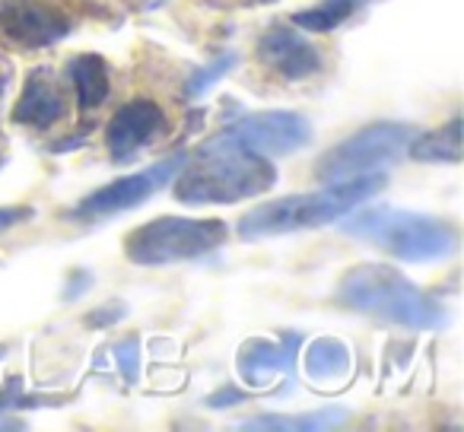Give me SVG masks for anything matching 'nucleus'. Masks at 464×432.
I'll use <instances>...</instances> for the list:
<instances>
[{
	"mask_svg": "<svg viewBox=\"0 0 464 432\" xmlns=\"http://www.w3.org/2000/svg\"><path fill=\"white\" fill-rule=\"evenodd\" d=\"M277 185V168L261 153L242 147L229 134L200 143L175 178V197L181 204H239L258 197Z\"/></svg>",
	"mask_w": 464,
	"mask_h": 432,
	"instance_id": "nucleus-1",
	"label": "nucleus"
},
{
	"mask_svg": "<svg viewBox=\"0 0 464 432\" xmlns=\"http://www.w3.org/2000/svg\"><path fill=\"white\" fill-rule=\"evenodd\" d=\"M0 166H4V156H0Z\"/></svg>",
	"mask_w": 464,
	"mask_h": 432,
	"instance_id": "nucleus-27",
	"label": "nucleus"
},
{
	"mask_svg": "<svg viewBox=\"0 0 464 432\" xmlns=\"http://www.w3.org/2000/svg\"><path fill=\"white\" fill-rule=\"evenodd\" d=\"M67 115V96L52 77V71H35L29 73L26 86H23L20 99L14 105V121L33 130H48Z\"/></svg>",
	"mask_w": 464,
	"mask_h": 432,
	"instance_id": "nucleus-12",
	"label": "nucleus"
},
{
	"mask_svg": "<svg viewBox=\"0 0 464 432\" xmlns=\"http://www.w3.org/2000/svg\"><path fill=\"white\" fill-rule=\"evenodd\" d=\"M347 235L382 248L392 258L426 264L445 261L458 252V229L449 220L426 216V213L394 210V206H366L341 223Z\"/></svg>",
	"mask_w": 464,
	"mask_h": 432,
	"instance_id": "nucleus-4",
	"label": "nucleus"
},
{
	"mask_svg": "<svg viewBox=\"0 0 464 432\" xmlns=\"http://www.w3.org/2000/svg\"><path fill=\"white\" fill-rule=\"evenodd\" d=\"M258 58L265 61L271 71H277L284 80L315 77L324 67V54L318 52V45H312L303 33L286 29V26H274L261 35Z\"/></svg>",
	"mask_w": 464,
	"mask_h": 432,
	"instance_id": "nucleus-11",
	"label": "nucleus"
},
{
	"mask_svg": "<svg viewBox=\"0 0 464 432\" xmlns=\"http://www.w3.org/2000/svg\"><path fill=\"white\" fill-rule=\"evenodd\" d=\"M115 360H118V366H121V372H124V381H130V385H134L137 375H140V343H137V341L118 343Z\"/></svg>",
	"mask_w": 464,
	"mask_h": 432,
	"instance_id": "nucleus-20",
	"label": "nucleus"
},
{
	"mask_svg": "<svg viewBox=\"0 0 464 432\" xmlns=\"http://www.w3.org/2000/svg\"><path fill=\"white\" fill-rule=\"evenodd\" d=\"M128 315V309H124V302H111L105 305V309H96L90 318H86V324L90 328H109V324H118L121 318Z\"/></svg>",
	"mask_w": 464,
	"mask_h": 432,
	"instance_id": "nucleus-21",
	"label": "nucleus"
},
{
	"mask_svg": "<svg viewBox=\"0 0 464 432\" xmlns=\"http://www.w3.org/2000/svg\"><path fill=\"white\" fill-rule=\"evenodd\" d=\"M185 159H188V153H179V156H172V159L160 162V166L147 168V172L124 175V178L99 187L96 194L80 200L73 216H77V220H109V216H118V213H124V210H134V206H140L147 197H153L162 185H169V181L179 175V168L185 166Z\"/></svg>",
	"mask_w": 464,
	"mask_h": 432,
	"instance_id": "nucleus-7",
	"label": "nucleus"
},
{
	"mask_svg": "<svg viewBox=\"0 0 464 432\" xmlns=\"http://www.w3.org/2000/svg\"><path fill=\"white\" fill-rule=\"evenodd\" d=\"M407 153L417 162H461V118H451L445 128L417 134L407 147Z\"/></svg>",
	"mask_w": 464,
	"mask_h": 432,
	"instance_id": "nucleus-15",
	"label": "nucleus"
},
{
	"mask_svg": "<svg viewBox=\"0 0 464 432\" xmlns=\"http://www.w3.org/2000/svg\"><path fill=\"white\" fill-rule=\"evenodd\" d=\"M356 4H360V0H322L318 7L293 14V26L303 29V33H309V35L334 33L337 26H343V23L353 16Z\"/></svg>",
	"mask_w": 464,
	"mask_h": 432,
	"instance_id": "nucleus-17",
	"label": "nucleus"
},
{
	"mask_svg": "<svg viewBox=\"0 0 464 432\" xmlns=\"http://www.w3.org/2000/svg\"><path fill=\"white\" fill-rule=\"evenodd\" d=\"M388 178L382 172L356 175L347 181H331V187L309 194H290V197L267 200V204L255 206L239 220V235L246 242L274 239V235L299 233V229H318L328 223L343 220L347 213L362 206L369 197L382 191Z\"/></svg>",
	"mask_w": 464,
	"mask_h": 432,
	"instance_id": "nucleus-2",
	"label": "nucleus"
},
{
	"mask_svg": "<svg viewBox=\"0 0 464 432\" xmlns=\"http://www.w3.org/2000/svg\"><path fill=\"white\" fill-rule=\"evenodd\" d=\"M347 423V410H328L318 413H299V417H277V413H265L255 417L248 423H239V429H261V432H286V429H303V432H318V429H334V426Z\"/></svg>",
	"mask_w": 464,
	"mask_h": 432,
	"instance_id": "nucleus-16",
	"label": "nucleus"
},
{
	"mask_svg": "<svg viewBox=\"0 0 464 432\" xmlns=\"http://www.w3.org/2000/svg\"><path fill=\"white\" fill-rule=\"evenodd\" d=\"M236 64H239V54H223V58L210 61V64H207V67H200V71L194 73L191 80H188V86H185V96H188V99H198V96H204V92L210 90L213 83H219V80H223L226 73H229Z\"/></svg>",
	"mask_w": 464,
	"mask_h": 432,
	"instance_id": "nucleus-19",
	"label": "nucleus"
},
{
	"mask_svg": "<svg viewBox=\"0 0 464 432\" xmlns=\"http://www.w3.org/2000/svg\"><path fill=\"white\" fill-rule=\"evenodd\" d=\"M337 302L411 331L445 328V309L392 264H356L337 283Z\"/></svg>",
	"mask_w": 464,
	"mask_h": 432,
	"instance_id": "nucleus-3",
	"label": "nucleus"
},
{
	"mask_svg": "<svg viewBox=\"0 0 464 432\" xmlns=\"http://www.w3.org/2000/svg\"><path fill=\"white\" fill-rule=\"evenodd\" d=\"M296 350H299V334H290L286 343H271V341L246 343L239 353V375L246 379V385H252V388L267 385V381L280 372H286L293 379Z\"/></svg>",
	"mask_w": 464,
	"mask_h": 432,
	"instance_id": "nucleus-13",
	"label": "nucleus"
},
{
	"mask_svg": "<svg viewBox=\"0 0 464 432\" xmlns=\"http://www.w3.org/2000/svg\"><path fill=\"white\" fill-rule=\"evenodd\" d=\"M33 216H35L33 206H0V233L20 226V223L33 220Z\"/></svg>",
	"mask_w": 464,
	"mask_h": 432,
	"instance_id": "nucleus-22",
	"label": "nucleus"
},
{
	"mask_svg": "<svg viewBox=\"0 0 464 432\" xmlns=\"http://www.w3.org/2000/svg\"><path fill=\"white\" fill-rule=\"evenodd\" d=\"M90 286H92V274H90V271H73V274H71V283H67L64 299L71 302V299L83 296V293L90 290Z\"/></svg>",
	"mask_w": 464,
	"mask_h": 432,
	"instance_id": "nucleus-24",
	"label": "nucleus"
},
{
	"mask_svg": "<svg viewBox=\"0 0 464 432\" xmlns=\"http://www.w3.org/2000/svg\"><path fill=\"white\" fill-rule=\"evenodd\" d=\"M242 400H248L246 391H236V388H223L219 394H210V398H207V407H217V410H223V407H236V404H242Z\"/></svg>",
	"mask_w": 464,
	"mask_h": 432,
	"instance_id": "nucleus-23",
	"label": "nucleus"
},
{
	"mask_svg": "<svg viewBox=\"0 0 464 432\" xmlns=\"http://www.w3.org/2000/svg\"><path fill=\"white\" fill-rule=\"evenodd\" d=\"M73 33V16L52 0H0V35L20 48H48Z\"/></svg>",
	"mask_w": 464,
	"mask_h": 432,
	"instance_id": "nucleus-8",
	"label": "nucleus"
},
{
	"mask_svg": "<svg viewBox=\"0 0 464 432\" xmlns=\"http://www.w3.org/2000/svg\"><path fill=\"white\" fill-rule=\"evenodd\" d=\"M4 356H7V347H0V360H4Z\"/></svg>",
	"mask_w": 464,
	"mask_h": 432,
	"instance_id": "nucleus-26",
	"label": "nucleus"
},
{
	"mask_svg": "<svg viewBox=\"0 0 464 432\" xmlns=\"http://www.w3.org/2000/svg\"><path fill=\"white\" fill-rule=\"evenodd\" d=\"M229 229L223 220H185V216H160L124 239V254L137 267H166L181 261H198L213 254L226 242Z\"/></svg>",
	"mask_w": 464,
	"mask_h": 432,
	"instance_id": "nucleus-5",
	"label": "nucleus"
},
{
	"mask_svg": "<svg viewBox=\"0 0 464 432\" xmlns=\"http://www.w3.org/2000/svg\"><path fill=\"white\" fill-rule=\"evenodd\" d=\"M305 372L315 381L343 379L350 372V350L337 341H312L305 350Z\"/></svg>",
	"mask_w": 464,
	"mask_h": 432,
	"instance_id": "nucleus-18",
	"label": "nucleus"
},
{
	"mask_svg": "<svg viewBox=\"0 0 464 432\" xmlns=\"http://www.w3.org/2000/svg\"><path fill=\"white\" fill-rule=\"evenodd\" d=\"M4 90H7V77L0 73V102H4Z\"/></svg>",
	"mask_w": 464,
	"mask_h": 432,
	"instance_id": "nucleus-25",
	"label": "nucleus"
},
{
	"mask_svg": "<svg viewBox=\"0 0 464 432\" xmlns=\"http://www.w3.org/2000/svg\"><path fill=\"white\" fill-rule=\"evenodd\" d=\"M420 130L413 124L401 121H375L369 128L356 130L343 143L331 147L328 153L318 159L315 175L322 181H347L356 175H369L372 168L394 162L401 153H407L411 140Z\"/></svg>",
	"mask_w": 464,
	"mask_h": 432,
	"instance_id": "nucleus-6",
	"label": "nucleus"
},
{
	"mask_svg": "<svg viewBox=\"0 0 464 432\" xmlns=\"http://www.w3.org/2000/svg\"><path fill=\"white\" fill-rule=\"evenodd\" d=\"M71 80L77 86V105L80 111H92L109 99L111 92V77L109 64L99 54H80L71 61Z\"/></svg>",
	"mask_w": 464,
	"mask_h": 432,
	"instance_id": "nucleus-14",
	"label": "nucleus"
},
{
	"mask_svg": "<svg viewBox=\"0 0 464 432\" xmlns=\"http://www.w3.org/2000/svg\"><path fill=\"white\" fill-rule=\"evenodd\" d=\"M162 130H166V115H162L160 105L150 102V99H134V102L121 105L109 121L105 147H109L111 159L121 166V162H130L134 156H140Z\"/></svg>",
	"mask_w": 464,
	"mask_h": 432,
	"instance_id": "nucleus-10",
	"label": "nucleus"
},
{
	"mask_svg": "<svg viewBox=\"0 0 464 432\" xmlns=\"http://www.w3.org/2000/svg\"><path fill=\"white\" fill-rule=\"evenodd\" d=\"M226 134L261 156H290L312 140V124L296 111H261L229 124Z\"/></svg>",
	"mask_w": 464,
	"mask_h": 432,
	"instance_id": "nucleus-9",
	"label": "nucleus"
}]
</instances>
